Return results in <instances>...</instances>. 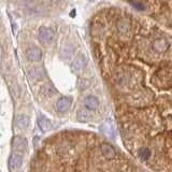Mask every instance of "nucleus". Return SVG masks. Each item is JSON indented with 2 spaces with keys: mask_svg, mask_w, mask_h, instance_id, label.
<instances>
[{
  "mask_svg": "<svg viewBox=\"0 0 172 172\" xmlns=\"http://www.w3.org/2000/svg\"><path fill=\"white\" fill-rule=\"evenodd\" d=\"M29 172H152L96 132L62 130L42 143Z\"/></svg>",
  "mask_w": 172,
  "mask_h": 172,
  "instance_id": "obj_1",
  "label": "nucleus"
},
{
  "mask_svg": "<svg viewBox=\"0 0 172 172\" xmlns=\"http://www.w3.org/2000/svg\"><path fill=\"white\" fill-rule=\"evenodd\" d=\"M39 40L44 44H50L52 43L53 39H54V30L50 27L42 26L39 29V34H38Z\"/></svg>",
  "mask_w": 172,
  "mask_h": 172,
  "instance_id": "obj_2",
  "label": "nucleus"
},
{
  "mask_svg": "<svg viewBox=\"0 0 172 172\" xmlns=\"http://www.w3.org/2000/svg\"><path fill=\"white\" fill-rule=\"evenodd\" d=\"M71 105H72V98L64 96V97H60L57 99L56 103H55V109H56L58 113H66L71 108Z\"/></svg>",
  "mask_w": 172,
  "mask_h": 172,
  "instance_id": "obj_3",
  "label": "nucleus"
},
{
  "mask_svg": "<svg viewBox=\"0 0 172 172\" xmlns=\"http://www.w3.org/2000/svg\"><path fill=\"white\" fill-rule=\"evenodd\" d=\"M86 66H87V58L84 54H80L71 62V70L74 73H80L85 69Z\"/></svg>",
  "mask_w": 172,
  "mask_h": 172,
  "instance_id": "obj_4",
  "label": "nucleus"
},
{
  "mask_svg": "<svg viewBox=\"0 0 172 172\" xmlns=\"http://www.w3.org/2000/svg\"><path fill=\"white\" fill-rule=\"evenodd\" d=\"M83 103H84L85 108L88 109L89 111H92V112L97 110V109L99 108V105H100L99 99H98V98L96 97V96H94V95H87L86 96V97L84 98Z\"/></svg>",
  "mask_w": 172,
  "mask_h": 172,
  "instance_id": "obj_5",
  "label": "nucleus"
},
{
  "mask_svg": "<svg viewBox=\"0 0 172 172\" xmlns=\"http://www.w3.org/2000/svg\"><path fill=\"white\" fill-rule=\"evenodd\" d=\"M26 57L32 62H40L42 58V51L37 46H31L26 51Z\"/></svg>",
  "mask_w": 172,
  "mask_h": 172,
  "instance_id": "obj_6",
  "label": "nucleus"
},
{
  "mask_svg": "<svg viewBox=\"0 0 172 172\" xmlns=\"http://www.w3.org/2000/svg\"><path fill=\"white\" fill-rule=\"evenodd\" d=\"M93 112L86 108H80L77 112V118L80 123H88L93 120Z\"/></svg>",
  "mask_w": 172,
  "mask_h": 172,
  "instance_id": "obj_7",
  "label": "nucleus"
},
{
  "mask_svg": "<svg viewBox=\"0 0 172 172\" xmlns=\"http://www.w3.org/2000/svg\"><path fill=\"white\" fill-rule=\"evenodd\" d=\"M116 28H117V31L121 36H126V35L129 34L131 27H130V23H129L127 19H121L120 22L116 25Z\"/></svg>",
  "mask_w": 172,
  "mask_h": 172,
  "instance_id": "obj_8",
  "label": "nucleus"
},
{
  "mask_svg": "<svg viewBox=\"0 0 172 172\" xmlns=\"http://www.w3.org/2000/svg\"><path fill=\"white\" fill-rule=\"evenodd\" d=\"M37 123H38L39 128L41 129L42 131H44V132L50 131L51 129H52V123H51V121L47 117L43 116V115H40L39 117H38Z\"/></svg>",
  "mask_w": 172,
  "mask_h": 172,
  "instance_id": "obj_9",
  "label": "nucleus"
},
{
  "mask_svg": "<svg viewBox=\"0 0 172 172\" xmlns=\"http://www.w3.org/2000/svg\"><path fill=\"white\" fill-rule=\"evenodd\" d=\"M28 146V142L23 137H15L13 139V148H16L17 151H25Z\"/></svg>",
  "mask_w": 172,
  "mask_h": 172,
  "instance_id": "obj_10",
  "label": "nucleus"
},
{
  "mask_svg": "<svg viewBox=\"0 0 172 172\" xmlns=\"http://www.w3.org/2000/svg\"><path fill=\"white\" fill-rule=\"evenodd\" d=\"M23 164V158L21 155H17V154H12L9 158V166L12 170L19 168Z\"/></svg>",
  "mask_w": 172,
  "mask_h": 172,
  "instance_id": "obj_11",
  "label": "nucleus"
},
{
  "mask_svg": "<svg viewBox=\"0 0 172 172\" xmlns=\"http://www.w3.org/2000/svg\"><path fill=\"white\" fill-rule=\"evenodd\" d=\"M29 75L34 80H41L43 75H44V71H43L41 68H35V69H32L29 72Z\"/></svg>",
  "mask_w": 172,
  "mask_h": 172,
  "instance_id": "obj_12",
  "label": "nucleus"
},
{
  "mask_svg": "<svg viewBox=\"0 0 172 172\" xmlns=\"http://www.w3.org/2000/svg\"><path fill=\"white\" fill-rule=\"evenodd\" d=\"M29 124V118L26 115H19L16 117V125L19 128H26Z\"/></svg>",
  "mask_w": 172,
  "mask_h": 172,
  "instance_id": "obj_13",
  "label": "nucleus"
},
{
  "mask_svg": "<svg viewBox=\"0 0 172 172\" xmlns=\"http://www.w3.org/2000/svg\"><path fill=\"white\" fill-rule=\"evenodd\" d=\"M72 53H73V47L70 44H67L62 49V57L65 58V59H69L71 57Z\"/></svg>",
  "mask_w": 172,
  "mask_h": 172,
  "instance_id": "obj_14",
  "label": "nucleus"
},
{
  "mask_svg": "<svg viewBox=\"0 0 172 172\" xmlns=\"http://www.w3.org/2000/svg\"><path fill=\"white\" fill-rule=\"evenodd\" d=\"M130 3H131V6L135 8L136 10H138V11H144V10H145V6H144L142 2L138 1V0H133V1H131Z\"/></svg>",
  "mask_w": 172,
  "mask_h": 172,
  "instance_id": "obj_15",
  "label": "nucleus"
},
{
  "mask_svg": "<svg viewBox=\"0 0 172 172\" xmlns=\"http://www.w3.org/2000/svg\"><path fill=\"white\" fill-rule=\"evenodd\" d=\"M2 55H3V50H2V46L0 45V59L2 58Z\"/></svg>",
  "mask_w": 172,
  "mask_h": 172,
  "instance_id": "obj_16",
  "label": "nucleus"
},
{
  "mask_svg": "<svg viewBox=\"0 0 172 172\" xmlns=\"http://www.w3.org/2000/svg\"><path fill=\"white\" fill-rule=\"evenodd\" d=\"M88 1H90V2H94V1H95V0H88Z\"/></svg>",
  "mask_w": 172,
  "mask_h": 172,
  "instance_id": "obj_17",
  "label": "nucleus"
}]
</instances>
